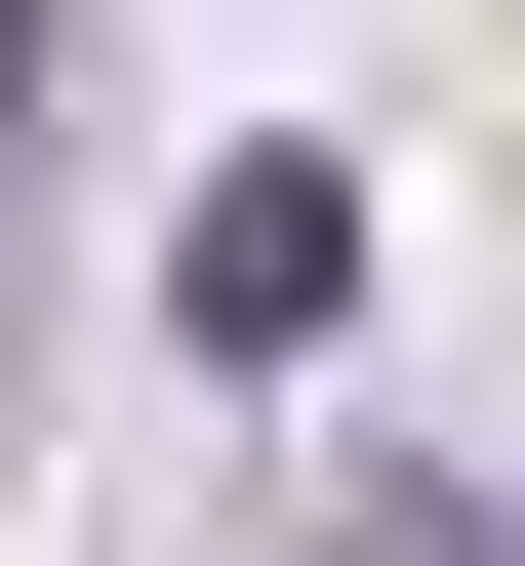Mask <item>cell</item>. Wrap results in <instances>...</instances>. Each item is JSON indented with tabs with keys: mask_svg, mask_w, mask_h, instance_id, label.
<instances>
[{
	"mask_svg": "<svg viewBox=\"0 0 525 566\" xmlns=\"http://www.w3.org/2000/svg\"><path fill=\"white\" fill-rule=\"evenodd\" d=\"M162 283H202V365H324V324H364V202H324V163H202Z\"/></svg>",
	"mask_w": 525,
	"mask_h": 566,
	"instance_id": "1",
	"label": "cell"
}]
</instances>
